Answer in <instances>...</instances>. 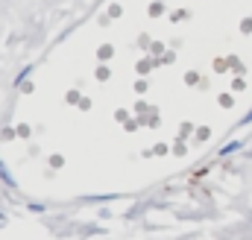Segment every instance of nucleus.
<instances>
[{"mask_svg": "<svg viewBox=\"0 0 252 240\" xmlns=\"http://www.w3.org/2000/svg\"><path fill=\"white\" fill-rule=\"evenodd\" d=\"M250 120H252V112H250V115H247V123H250Z\"/></svg>", "mask_w": 252, "mask_h": 240, "instance_id": "f257e3e1", "label": "nucleus"}]
</instances>
